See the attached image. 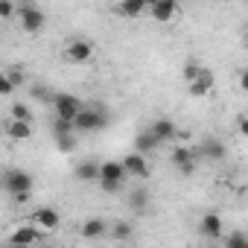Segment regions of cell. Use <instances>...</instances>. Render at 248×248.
I'll return each instance as SVG.
<instances>
[{"label":"cell","instance_id":"1","mask_svg":"<svg viewBox=\"0 0 248 248\" xmlns=\"http://www.w3.org/2000/svg\"><path fill=\"white\" fill-rule=\"evenodd\" d=\"M108 126V114L102 111V108H82L79 111V117L73 120V129L76 132H82V135H91V132H99V129H105Z\"/></svg>","mask_w":248,"mask_h":248},{"label":"cell","instance_id":"2","mask_svg":"<svg viewBox=\"0 0 248 248\" xmlns=\"http://www.w3.org/2000/svg\"><path fill=\"white\" fill-rule=\"evenodd\" d=\"M96 181L105 193H117L123 187V181H126V170H123L120 161H105V164H99V178Z\"/></svg>","mask_w":248,"mask_h":248},{"label":"cell","instance_id":"3","mask_svg":"<svg viewBox=\"0 0 248 248\" xmlns=\"http://www.w3.org/2000/svg\"><path fill=\"white\" fill-rule=\"evenodd\" d=\"M15 15H18V21H21L24 32L35 35V32H41V30H44V21H47V15H44V9H38L35 3H21Z\"/></svg>","mask_w":248,"mask_h":248},{"label":"cell","instance_id":"4","mask_svg":"<svg viewBox=\"0 0 248 248\" xmlns=\"http://www.w3.org/2000/svg\"><path fill=\"white\" fill-rule=\"evenodd\" d=\"M53 105H56V120H64V123H73L79 117V111L85 108V102L76 96V93H56L53 96Z\"/></svg>","mask_w":248,"mask_h":248},{"label":"cell","instance_id":"5","mask_svg":"<svg viewBox=\"0 0 248 248\" xmlns=\"http://www.w3.org/2000/svg\"><path fill=\"white\" fill-rule=\"evenodd\" d=\"M3 187H6L12 196H30L32 187H35V181H32V175L24 172V170H9L6 178H3Z\"/></svg>","mask_w":248,"mask_h":248},{"label":"cell","instance_id":"6","mask_svg":"<svg viewBox=\"0 0 248 248\" xmlns=\"http://www.w3.org/2000/svg\"><path fill=\"white\" fill-rule=\"evenodd\" d=\"M91 56H93V44L85 41V38H73L64 47V59L73 62V64H85V62H91Z\"/></svg>","mask_w":248,"mask_h":248},{"label":"cell","instance_id":"7","mask_svg":"<svg viewBox=\"0 0 248 248\" xmlns=\"http://www.w3.org/2000/svg\"><path fill=\"white\" fill-rule=\"evenodd\" d=\"M146 12H149V15H152L158 24H170V21H172V18L181 12V6L175 3V0H155V3H152Z\"/></svg>","mask_w":248,"mask_h":248},{"label":"cell","instance_id":"8","mask_svg":"<svg viewBox=\"0 0 248 248\" xmlns=\"http://www.w3.org/2000/svg\"><path fill=\"white\" fill-rule=\"evenodd\" d=\"M120 164H123V170H126V175H135V178H149V172H152L149 161L143 155H138V152H129Z\"/></svg>","mask_w":248,"mask_h":248},{"label":"cell","instance_id":"9","mask_svg":"<svg viewBox=\"0 0 248 248\" xmlns=\"http://www.w3.org/2000/svg\"><path fill=\"white\" fill-rule=\"evenodd\" d=\"M199 233H202L204 239H219V236L225 233L222 216H219V213H204V216L199 219Z\"/></svg>","mask_w":248,"mask_h":248},{"label":"cell","instance_id":"10","mask_svg":"<svg viewBox=\"0 0 248 248\" xmlns=\"http://www.w3.org/2000/svg\"><path fill=\"white\" fill-rule=\"evenodd\" d=\"M41 239V231L35 228V225H21V228H15V233L9 236V245L12 248H27V245H35Z\"/></svg>","mask_w":248,"mask_h":248},{"label":"cell","instance_id":"11","mask_svg":"<svg viewBox=\"0 0 248 248\" xmlns=\"http://www.w3.org/2000/svg\"><path fill=\"white\" fill-rule=\"evenodd\" d=\"M149 135H152L158 143H167V140H175L178 129H175V123H172L170 117H158L152 126H149Z\"/></svg>","mask_w":248,"mask_h":248},{"label":"cell","instance_id":"12","mask_svg":"<svg viewBox=\"0 0 248 248\" xmlns=\"http://www.w3.org/2000/svg\"><path fill=\"white\" fill-rule=\"evenodd\" d=\"M213 85H216V79H213V70H207V67H202V73L187 85V91H190V96H207L210 91H213Z\"/></svg>","mask_w":248,"mask_h":248},{"label":"cell","instance_id":"13","mask_svg":"<svg viewBox=\"0 0 248 248\" xmlns=\"http://www.w3.org/2000/svg\"><path fill=\"white\" fill-rule=\"evenodd\" d=\"M32 219H35L32 225H35L38 231H56V228L62 225V216H59V210H56V207H38Z\"/></svg>","mask_w":248,"mask_h":248},{"label":"cell","instance_id":"14","mask_svg":"<svg viewBox=\"0 0 248 248\" xmlns=\"http://www.w3.org/2000/svg\"><path fill=\"white\" fill-rule=\"evenodd\" d=\"M172 164H175L184 175H193V172H196V152L187 149V146H175V149H172Z\"/></svg>","mask_w":248,"mask_h":248},{"label":"cell","instance_id":"15","mask_svg":"<svg viewBox=\"0 0 248 248\" xmlns=\"http://www.w3.org/2000/svg\"><path fill=\"white\" fill-rule=\"evenodd\" d=\"M146 9H149V3H143V0H123V3L114 6V12L123 18H140V15H146Z\"/></svg>","mask_w":248,"mask_h":248},{"label":"cell","instance_id":"16","mask_svg":"<svg viewBox=\"0 0 248 248\" xmlns=\"http://www.w3.org/2000/svg\"><path fill=\"white\" fill-rule=\"evenodd\" d=\"M202 158H207V161H225V143L222 140H216V138H207L204 143H202Z\"/></svg>","mask_w":248,"mask_h":248},{"label":"cell","instance_id":"17","mask_svg":"<svg viewBox=\"0 0 248 248\" xmlns=\"http://www.w3.org/2000/svg\"><path fill=\"white\" fill-rule=\"evenodd\" d=\"M129 204H132L135 213H146V207H149V190H146V187H132Z\"/></svg>","mask_w":248,"mask_h":248},{"label":"cell","instance_id":"18","mask_svg":"<svg viewBox=\"0 0 248 248\" xmlns=\"http://www.w3.org/2000/svg\"><path fill=\"white\" fill-rule=\"evenodd\" d=\"M6 132H9V138H12V140H18V143L32 138V126H30V123H18V120H9Z\"/></svg>","mask_w":248,"mask_h":248},{"label":"cell","instance_id":"19","mask_svg":"<svg viewBox=\"0 0 248 248\" xmlns=\"http://www.w3.org/2000/svg\"><path fill=\"white\" fill-rule=\"evenodd\" d=\"M108 233V225L102 222V219H88L85 225H82V236L85 239H99V236H105Z\"/></svg>","mask_w":248,"mask_h":248},{"label":"cell","instance_id":"20","mask_svg":"<svg viewBox=\"0 0 248 248\" xmlns=\"http://www.w3.org/2000/svg\"><path fill=\"white\" fill-rule=\"evenodd\" d=\"M76 178H79V181H96V178H99V164H96V161H82V164H76Z\"/></svg>","mask_w":248,"mask_h":248},{"label":"cell","instance_id":"21","mask_svg":"<svg viewBox=\"0 0 248 248\" xmlns=\"http://www.w3.org/2000/svg\"><path fill=\"white\" fill-rule=\"evenodd\" d=\"M9 114H12V120H18V123H30V126H32V108H30V105L15 102V105L9 108Z\"/></svg>","mask_w":248,"mask_h":248},{"label":"cell","instance_id":"22","mask_svg":"<svg viewBox=\"0 0 248 248\" xmlns=\"http://www.w3.org/2000/svg\"><path fill=\"white\" fill-rule=\"evenodd\" d=\"M135 146H138V155H143V152H152V149H155V146H161V143H158V140L149 135V129H146V132H140V135H138Z\"/></svg>","mask_w":248,"mask_h":248},{"label":"cell","instance_id":"23","mask_svg":"<svg viewBox=\"0 0 248 248\" xmlns=\"http://www.w3.org/2000/svg\"><path fill=\"white\" fill-rule=\"evenodd\" d=\"M111 236H114V239H120V242L132 239V225H129V222H114V228H111Z\"/></svg>","mask_w":248,"mask_h":248},{"label":"cell","instance_id":"24","mask_svg":"<svg viewBox=\"0 0 248 248\" xmlns=\"http://www.w3.org/2000/svg\"><path fill=\"white\" fill-rule=\"evenodd\" d=\"M3 76L9 79V85H12L15 91H18V88L27 82V76H24V70H21V67H9V70H3Z\"/></svg>","mask_w":248,"mask_h":248},{"label":"cell","instance_id":"25","mask_svg":"<svg viewBox=\"0 0 248 248\" xmlns=\"http://www.w3.org/2000/svg\"><path fill=\"white\" fill-rule=\"evenodd\" d=\"M56 146H59V152H73L76 149V140H73V135H59L56 138Z\"/></svg>","mask_w":248,"mask_h":248},{"label":"cell","instance_id":"26","mask_svg":"<svg viewBox=\"0 0 248 248\" xmlns=\"http://www.w3.org/2000/svg\"><path fill=\"white\" fill-rule=\"evenodd\" d=\"M228 248H248V239H245V233H242V231H233V233L228 236Z\"/></svg>","mask_w":248,"mask_h":248},{"label":"cell","instance_id":"27","mask_svg":"<svg viewBox=\"0 0 248 248\" xmlns=\"http://www.w3.org/2000/svg\"><path fill=\"white\" fill-rule=\"evenodd\" d=\"M199 73H202V64H199V62H187V64H184V79H187V85H190Z\"/></svg>","mask_w":248,"mask_h":248},{"label":"cell","instance_id":"28","mask_svg":"<svg viewBox=\"0 0 248 248\" xmlns=\"http://www.w3.org/2000/svg\"><path fill=\"white\" fill-rule=\"evenodd\" d=\"M18 12V3H12V0H0V18H15Z\"/></svg>","mask_w":248,"mask_h":248},{"label":"cell","instance_id":"29","mask_svg":"<svg viewBox=\"0 0 248 248\" xmlns=\"http://www.w3.org/2000/svg\"><path fill=\"white\" fill-rule=\"evenodd\" d=\"M73 132V123H64V120H56L53 123V135L59 138V135H70Z\"/></svg>","mask_w":248,"mask_h":248},{"label":"cell","instance_id":"30","mask_svg":"<svg viewBox=\"0 0 248 248\" xmlns=\"http://www.w3.org/2000/svg\"><path fill=\"white\" fill-rule=\"evenodd\" d=\"M9 93H15V88L9 85V79L3 76V70H0V96H9Z\"/></svg>","mask_w":248,"mask_h":248},{"label":"cell","instance_id":"31","mask_svg":"<svg viewBox=\"0 0 248 248\" xmlns=\"http://www.w3.org/2000/svg\"><path fill=\"white\" fill-rule=\"evenodd\" d=\"M236 129H239V135H248V117L245 114L236 117Z\"/></svg>","mask_w":248,"mask_h":248},{"label":"cell","instance_id":"32","mask_svg":"<svg viewBox=\"0 0 248 248\" xmlns=\"http://www.w3.org/2000/svg\"><path fill=\"white\" fill-rule=\"evenodd\" d=\"M38 248H47V245H38Z\"/></svg>","mask_w":248,"mask_h":248}]
</instances>
